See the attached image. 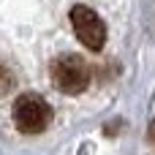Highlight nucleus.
I'll use <instances>...</instances> for the list:
<instances>
[{"label": "nucleus", "mask_w": 155, "mask_h": 155, "mask_svg": "<svg viewBox=\"0 0 155 155\" xmlns=\"http://www.w3.org/2000/svg\"><path fill=\"white\" fill-rule=\"evenodd\" d=\"M71 27L79 38V44L84 49H93V52H101L104 44H106V25L101 22V16L87 8V5H74L71 8Z\"/></svg>", "instance_id": "nucleus-3"}, {"label": "nucleus", "mask_w": 155, "mask_h": 155, "mask_svg": "<svg viewBox=\"0 0 155 155\" xmlns=\"http://www.w3.org/2000/svg\"><path fill=\"white\" fill-rule=\"evenodd\" d=\"M147 136H150V142L155 144V120H153V125H150V131H147Z\"/></svg>", "instance_id": "nucleus-5"}, {"label": "nucleus", "mask_w": 155, "mask_h": 155, "mask_svg": "<svg viewBox=\"0 0 155 155\" xmlns=\"http://www.w3.org/2000/svg\"><path fill=\"white\" fill-rule=\"evenodd\" d=\"M14 84H16V79H14V74L0 63V95H8L11 90H14Z\"/></svg>", "instance_id": "nucleus-4"}, {"label": "nucleus", "mask_w": 155, "mask_h": 155, "mask_svg": "<svg viewBox=\"0 0 155 155\" xmlns=\"http://www.w3.org/2000/svg\"><path fill=\"white\" fill-rule=\"evenodd\" d=\"M49 76H52V84L65 93V95H79L87 90L90 84V65L79 57V54H60L52 60V68H49Z\"/></svg>", "instance_id": "nucleus-1"}, {"label": "nucleus", "mask_w": 155, "mask_h": 155, "mask_svg": "<svg viewBox=\"0 0 155 155\" xmlns=\"http://www.w3.org/2000/svg\"><path fill=\"white\" fill-rule=\"evenodd\" d=\"M11 114H14L16 131L30 134V136L46 131L49 123H52V106H49V101L41 98V95H35V93H22V95L14 101Z\"/></svg>", "instance_id": "nucleus-2"}]
</instances>
